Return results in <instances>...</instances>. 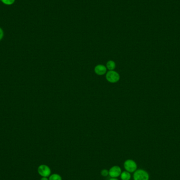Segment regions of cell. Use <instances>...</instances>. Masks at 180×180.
<instances>
[{"label":"cell","mask_w":180,"mask_h":180,"mask_svg":"<svg viewBox=\"0 0 180 180\" xmlns=\"http://www.w3.org/2000/svg\"><path fill=\"white\" fill-rule=\"evenodd\" d=\"M149 174L144 170H136L133 174L134 180H149Z\"/></svg>","instance_id":"6da1fadb"},{"label":"cell","mask_w":180,"mask_h":180,"mask_svg":"<svg viewBox=\"0 0 180 180\" xmlns=\"http://www.w3.org/2000/svg\"><path fill=\"white\" fill-rule=\"evenodd\" d=\"M124 167L126 171L131 173H134L138 168L136 163L133 160L129 159L124 163Z\"/></svg>","instance_id":"7a4b0ae2"},{"label":"cell","mask_w":180,"mask_h":180,"mask_svg":"<svg viewBox=\"0 0 180 180\" xmlns=\"http://www.w3.org/2000/svg\"><path fill=\"white\" fill-rule=\"evenodd\" d=\"M38 173L42 177H48L50 176L51 173L50 168L46 165H41L38 167Z\"/></svg>","instance_id":"3957f363"},{"label":"cell","mask_w":180,"mask_h":180,"mask_svg":"<svg viewBox=\"0 0 180 180\" xmlns=\"http://www.w3.org/2000/svg\"><path fill=\"white\" fill-rule=\"evenodd\" d=\"M106 77L108 81L111 83H115L120 80V75L119 74L113 71H109L107 73Z\"/></svg>","instance_id":"277c9868"},{"label":"cell","mask_w":180,"mask_h":180,"mask_svg":"<svg viewBox=\"0 0 180 180\" xmlns=\"http://www.w3.org/2000/svg\"><path fill=\"white\" fill-rule=\"evenodd\" d=\"M109 176L112 178H117L121 175L122 170L119 166H114L112 167L109 170Z\"/></svg>","instance_id":"5b68a950"},{"label":"cell","mask_w":180,"mask_h":180,"mask_svg":"<svg viewBox=\"0 0 180 180\" xmlns=\"http://www.w3.org/2000/svg\"><path fill=\"white\" fill-rule=\"evenodd\" d=\"M95 72L97 74L102 75L106 73V68L104 65H98L95 68Z\"/></svg>","instance_id":"8992f818"},{"label":"cell","mask_w":180,"mask_h":180,"mask_svg":"<svg viewBox=\"0 0 180 180\" xmlns=\"http://www.w3.org/2000/svg\"><path fill=\"white\" fill-rule=\"evenodd\" d=\"M120 177L122 180H130L131 178V175L130 172L125 171L122 172Z\"/></svg>","instance_id":"52a82bcc"},{"label":"cell","mask_w":180,"mask_h":180,"mask_svg":"<svg viewBox=\"0 0 180 180\" xmlns=\"http://www.w3.org/2000/svg\"><path fill=\"white\" fill-rule=\"evenodd\" d=\"M49 180H62V177L58 174H53L49 176Z\"/></svg>","instance_id":"ba28073f"},{"label":"cell","mask_w":180,"mask_h":180,"mask_svg":"<svg viewBox=\"0 0 180 180\" xmlns=\"http://www.w3.org/2000/svg\"><path fill=\"white\" fill-rule=\"evenodd\" d=\"M106 66H107V68L109 70H113L115 68V63L114 62L112 61H109L108 62V63L106 64Z\"/></svg>","instance_id":"9c48e42d"},{"label":"cell","mask_w":180,"mask_h":180,"mask_svg":"<svg viewBox=\"0 0 180 180\" xmlns=\"http://www.w3.org/2000/svg\"><path fill=\"white\" fill-rule=\"evenodd\" d=\"M1 1H2L3 3L8 5L13 4L14 2H15V0H1Z\"/></svg>","instance_id":"30bf717a"},{"label":"cell","mask_w":180,"mask_h":180,"mask_svg":"<svg viewBox=\"0 0 180 180\" xmlns=\"http://www.w3.org/2000/svg\"><path fill=\"white\" fill-rule=\"evenodd\" d=\"M101 176L104 177H106L109 175V171L108 170H102L101 172Z\"/></svg>","instance_id":"8fae6325"},{"label":"cell","mask_w":180,"mask_h":180,"mask_svg":"<svg viewBox=\"0 0 180 180\" xmlns=\"http://www.w3.org/2000/svg\"><path fill=\"white\" fill-rule=\"evenodd\" d=\"M3 35H4L3 31L2 29L0 28V41L2 39Z\"/></svg>","instance_id":"7c38bea8"},{"label":"cell","mask_w":180,"mask_h":180,"mask_svg":"<svg viewBox=\"0 0 180 180\" xmlns=\"http://www.w3.org/2000/svg\"><path fill=\"white\" fill-rule=\"evenodd\" d=\"M40 180H49L46 177H42V179Z\"/></svg>","instance_id":"4fadbf2b"},{"label":"cell","mask_w":180,"mask_h":180,"mask_svg":"<svg viewBox=\"0 0 180 180\" xmlns=\"http://www.w3.org/2000/svg\"><path fill=\"white\" fill-rule=\"evenodd\" d=\"M109 180H119L117 178H112L111 179H110Z\"/></svg>","instance_id":"5bb4252c"}]
</instances>
